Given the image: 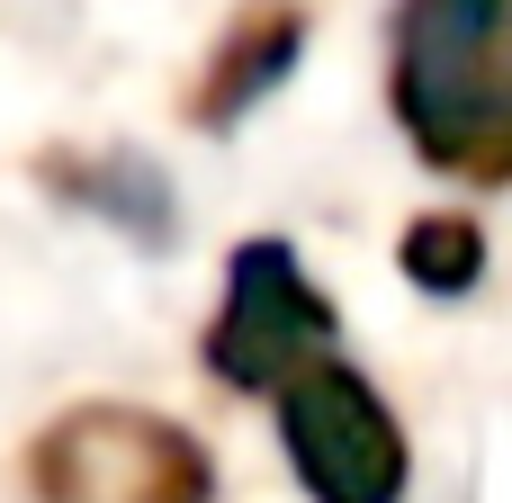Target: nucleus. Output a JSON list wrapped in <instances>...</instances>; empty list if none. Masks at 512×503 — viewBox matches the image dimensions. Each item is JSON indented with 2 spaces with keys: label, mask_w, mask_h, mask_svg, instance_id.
Masks as SVG:
<instances>
[{
  "label": "nucleus",
  "mask_w": 512,
  "mask_h": 503,
  "mask_svg": "<svg viewBox=\"0 0 512 503\" xmlns=\"http://www.w3.org/2000/svg\"><path fill=\"white\" fill-rule=\"evenodd\" d=\"M477 270H486V234H477L468 216H423V225H405V279H414L423 297H468Z\"/></svg>",
  "instance_id": "6"
},
{
  "label": "nucleus",
  "mask_w": 512,
  "mask_h": 503,
  "mask_svg": "<svg viewBox=\"0 0 512 503\" xmlns=\"http://www.w3.org/2000/svg\"><path fill=\"white\" fill-rule=\"evenodd\" d=\"M270 396H279L288 468H297V486L315 503H405V477H414L405 423L387 414V396H378L351 360L315 351V360H297Z\"/></svg>",
  "instance_id": "2"
},
{
  "label": "nucleus",
  "mask_w": 512,
  "mask_h": 503,
  "mask_svg": "<svg viewBox=\"0 0 512 503\" xmlns=\"http://www.w3.org/2000/svg\"><path fill=\"white\" fill-rule=\"evenodd\" d=\"M297 45H306V18L288 9V0H261L225 45H216V63H207V90H198V126H234L252 99H270L279 81H288V63H297Z\"/></svg>",
  "instance_id": "5"
},
{
  "label": "nucleus",
  "mask_w": 512,
  "mask_h": 503,
  "mask_svg": "<svg viewBox=\"0 0 512 503\" xmlns=\"http://www.w3.org/2000/svg\"><path fill=\"white\" fill-rule=\"evenodd\" d=\"M396 117L432 171L512 180V72L504 0H405L396 27Z\"/></svg>",
  "instance_id": "1"
},
{
  "label": "nucleus",
  "mask_w": 512,
  "mask_h": 503,
  "mask_svg": "<svg viewBox=\"0 0 512 503\" xmlns=\"http://www.w3.org/2000/svg\"><path fill=\"white\" fill-rule=\"evenodd\" d=\"M333 333H342L333 297L306 279V261L279 234H261L225 261V306L207 324V369L225 387H279L297 360L333 351Z\"/></svg>",
  "instance_id": "4"
},
{
  "label": "nucleus",
  "mask_w": 512,
  "mask_h": 503,
  "mask_svg": "<svg viewBox=\"0 0 512 503\" xmlns=\"http://www.w3.org/2000/svg\"><path fill=\"white\" fill-rule=\"evenodd\" d=\"M45 503H207V459L189 432L153 423V414H63L36 459H27Z\"/></svg>",
  "instance_id": "3"
}]
</instances>
